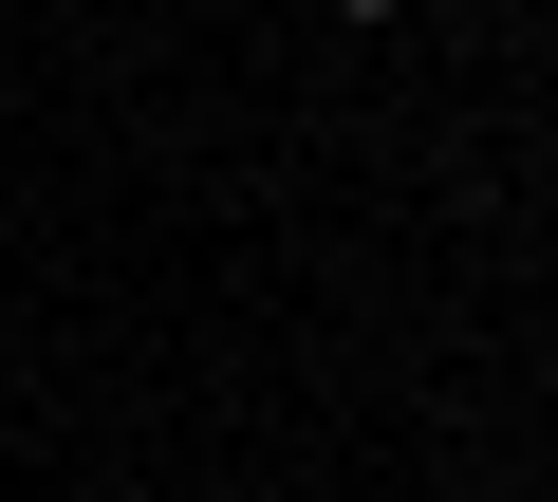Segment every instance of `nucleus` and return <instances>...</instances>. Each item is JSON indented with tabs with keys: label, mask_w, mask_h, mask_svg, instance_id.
Wrapping results in <instances>:
<instances>
[{
	"label": "nucleus",
	"mask_w": 558,
	"mask_h": 502,
	"mask_svg": "<svg viewBox=\"0 0 558 502\" xmlns=\"http://www.w3.org/2000/svg\"><path fill=\"white\" fill-rule=\"evenodd\" d=\"M539 502H558V483H539Z\"/></svg>",
	"instance_id": "1"
}]
</instances>
